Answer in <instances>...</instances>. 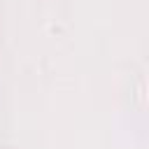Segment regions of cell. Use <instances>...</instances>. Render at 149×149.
<instances>
[]
</instances>
